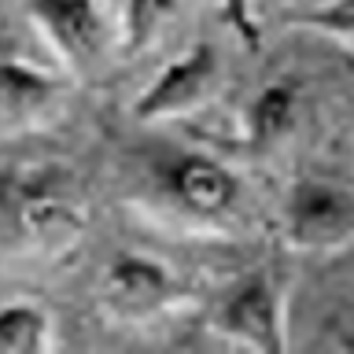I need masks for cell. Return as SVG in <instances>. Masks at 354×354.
Wrapping results in <instances>:
<instances>
[{"mask_svg":"<svg viewBox=\"0 0 354 354\" xmlns=\"http://www.w3.org/2000/svg\"><path fill=\"white\" fill-rule=\"evenodd\" d=\"M295 22L306 30L325 33V37L339 41L343 48L354 52V0H325V4L303 11Z\"/></svg>","mask_w":354,"mask_h":354,"instance_id":"obj_12","label":"cell"},{"mask_svg":"<svg viewBox=\"0 0 354 354\" xmlns=\"http://www.w3.org/2000/svg\"><path fill=\"white\" fill-rule=\"evenodd\" d=\"M59 100V82L52 74L19 59H0V126L26 129L41 122Z\"/></svg>","mask_w":354,"mask_h":354,"instance_id":"obj_8","label":"cell"},{"mask_svg":"<svg viewBox=\"0 0 354 354\" xmlns=\"http://www.w3.org/2000/svg\"><path fill=\"white\" fill-rule=\"evenodd\" d=\"M170 192L185 210L214 218V214H225L236 203L240 185L229 166H221L210 155H185L170 170Z\"/></svg>","mask_w":354,"mask_h":354,"instance_id":"obj_7","label":"cell"},{"mask_svg":"<svg viewBox=\"0 0 354 354\" xmlns=\"http://www.w3.org/2000/svg\"><path fill=\"white\" fill-rule=\"evenodd\" d=\"M218 82H221L218 48L207 41H199L188 52L177 55L174 63H166L162 71L144 85V93L133 100V118L144 122V126L185 118L214 96Z\"/></svg>","mask_w":354,"mask_h":354,"instance_id":"obj_6","label":"cell"},{"mask_svg":"<svg viewBox=\"0 0 354 354\" xmlns=\"http://www.w3.org/2000/svg\"><path fill=\"white\" fill-rule=\"evenodd\" d=\"M210 328L218 332L229 347L281 354L288 351V306L284 288L273 277H251L218 303Z\"/></svg>","mask_w":354,"mask_h":354,"instance_id":"obj_4","label":"cell"},{"mask_svg":"<svg viewBox=\"0 0 354 354\" xmlns=\"http://www.w3.org/2000/svg\"><path fill=\"white\" fill-rule=\"evenodd\" d=\"M177 15V0H126L118 22V52L122 55H140L148 52L159 33L170 26Z\"/></svg>","mask_w":354,"mask_h":354,"instance_id":"obj_11","label":"cell"},{"mask_svg":"<svg viewBox=\"0 0 354 354\" xmlns=\"http://www.w3.org/2000/svg\"><path fill=\"white\" fill-rule=\"evenodd\" d=\"M52 317L37 303L0 306V354H44L52 351Z\"/></svg>","mask_w":354,"mask_h":354,"instance_id":"obj_10","label":"cell"},{"mask_svg":"<svg viewBox=\"0 0 354 354\" xmlns=\"http://www.w3.org/2000/svg\"><path fill=\"white\" fill-rule=\"evenodd\" d=\"M26 15L63 66L85 74L118 52V22L100 0H26Z\"/></svg>","mask_w":354,"mask_h":354,"instance_id":"obj_2","label":"cell"},{"mask_svg":"<svg viewBox=\"0 0 354 354\" xmlns=\"http://www.w3.org/2000/svg\"><path fill=\"white\" fill-rule=\"evenodd\" d=\"M295 111H299V93L288 82H270L259 96L243 111V129H248L251 148H270L281 137H288L295 126Z\"/></svg>","mask_w":354,"mask_h":354,"instance_id":"obj_9","label":"cell"},{"mask_svg":"<svg viewBox=\"0 0 354 354\" xmlns=\"http://www.w3.org/2000/svg\"><path fill=\"white\" fill-rule=\"evenodd\" d=\"M96 299H100V310L111 321L148 325V321L162 317L166 310L177 306L181 284H177V277L159 259L126 251V254H115L104 266L100 284H96Z\"/></svg>","mask_w":354,"mask_h":354,"instance_id":"obj_3","label":"cell"},{"mask_svg":"<svg viewBox=\"0 0 354 354\" xmlns=\"http://www.w3.org/2000/svg\"><path fill=\"white\" fill-rule=\"evenodd\" d=\"M218 11L225 26L240 37L248 52H259L262 44V26H259V0H218Z\"/></svg>","mask_w":354,"mask_h":354,"instance_id":"obj_13","label":"cell"},{"mask_svg":"<svg viewBox=\"0 0 354 354\" xmlns=\"http://www.w3.org/2000/svg\"><path fill=\"white\" fill-rule=\"evenodd\" d=\"M347 347H351V351H354V332H351V336H347Z\"/></svg>","mask_w":354,"mask_h":354,"instance_id":"obj_14","label":"cell"},{"mask_svg":"<svg viewBox=\"0 0 354 354\" xmlns=\"http://www.w3.org/2000/svg\"><path fill=\"white\" fill-rule=\"evenodd\" d=\"M88 221L77 177L59 162L0 170V232L33 251H63Z\"/></svg>","mask_w":354,"mask_h":354,"instance_id":"obj_1","label":"cell"},{"mask_svg":"<svg viewBox=\"0 0 354 354\" xmlns=\"http://www.w3.org/2000/svg\"><path fill=\"white\" fill-rule=\"evenodd\" d=\"M284 243L295 251H339L354 243V192L328 181H299L281 207Z\"/></svg>","mask_w":354,"mask_h":354,"instance_id":"obj_5","label":"cell"}]
</instances>
